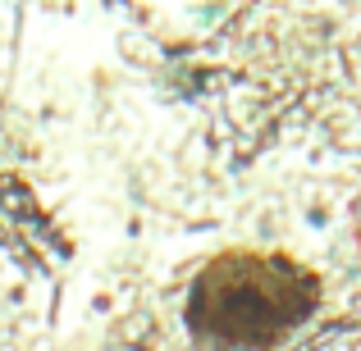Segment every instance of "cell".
<instances>
[{
    "label": "cell",
    "mask_w": 361,
    "mask_h": 351,
    "mask_svg": "<svg viewBox=\"0 0 361 351\" xmlns=\"http://www.w3.org/2000/svg\"><path fill=\"white\" fill-rule=\"evenodd\" d=\"M311 297H316L311 279L293 264L229 255L197 283L192 324L220 347H256L298 324L311 310Z\"/></svg>",
    "instance_id": "6da1fadb"
}]
</instances>
